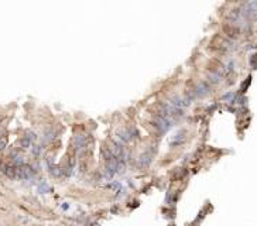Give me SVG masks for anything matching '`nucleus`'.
I'll return each instance as SVG.
<instances>
[{
    "mask_svg": "<svg viewBox=\"0 0 257 226\" xmlns=\"http://www.w3.org/2000/svg\"><path fill=\"white\" fill-rule=\"evenodd\" d=\"M137 134H139V131H137L134 127H127V129L120 130L117 133L119 139H120L121 141H125V143H128V141H132V140H134L137 137Z\"/></svg>",
    "mask_w": 257,
    "mask_h": 226,
    "instance_id": "obj_1",
    "label": "nucleus"
},
{
    "mask_svg": "<svg viewBox=\"0 0 257 226\" xmlns=\"http://www.w3.org/2000/svg\"><path fill=\"white\" fill-rule=\"evenodd\" d=\"M173 122L174 120H171V119H167V117H162V116H158L157 119L154 120V126L158 129L160 131H167L171 126H173Z\"/></svg>",
    "mask_w": 257,
    "mask_h": 226,
    "instance_id": "obj_2",
    "label": "nucleus"
},
{
    "mask_svg": "<svg viewBox=\"0 0 257 226\" xmlns=\"http://www.w3.org/2000/svg\"><path fill=\"white\" fill-rule=\"evenodd\" d=\"M151 160H153V153L146 151V153H143L141 156L139 157V160H137V165H139L140 168H147L148 165L151 164Z\"/></svg>",
    "mask_w": 257,
    "mask_h": 226,
    "instance_id": "obj_3",
    "label": "nucleus"
},
{
    "mask_svg": "<svg viewBox=\"0 0 257 226\" xmlns=\"http://www.w3.org/2000/svg\"><path fill=\"white\" fill-rule=\"evenodd\" d=\"M3 172L9 178H17V167L13 164H7L3 167Z\"/></svg>",
    "mask_w": 257,
    "mask_h": 226,
    "instance_id": "obj_4",
    "label": "nucleus"
},
{
    "mask_svg": "<svg viewBox=\"0 0 257 226\" xmlns=\"http://www.w3.org/2000/svg\"><path fill=\"white\" fill-rule=\"evenodd\" d=\"M195 93H196V96H205V95H208V93H209V86H208L205 82H201V84L198 85V88H196Z\"/></svg>",
    "mask_w": 257,
    "mask_h": 226,
    "instance_id": "obj_5",
    "label": "nucleus"
},
{
    "mask_svg": "<svg viewBox=\"0 0 257 226\" xmlns=\"http://www.w3.org/2000/svg\"><path fill=\"white\" fill-rule=\"evenodd\" d=\"M86 139H85V136L79 134L75 137V147H76V150H84L85 147H86Z\"/></svg>",
    "mask_w": 257,
    "mask_h": 226,
    "instance_id": "obj_6",
    "label": "nucleus"
},
{
    "mask_svg": "<svg viewBox=\"0 0 257 226\" xmlns=\"http://www.w3.org/2000/svg\"><path fill=\"white\" fill-rule=\"evenodd\" d=\"M184 134H185V131L180 130L175 136H174V139L171 140V143H169V144H171V146H178V144H181V143L184 141Z\"/></svg>",
    "mask_w": 257,
    "mask_h": 226,
    "instance_id": "obj_7",
    "label": "nucleus"
},
{
    "mask_svg": "<svg viewBox=\"0 0 257 226\" xmlns=\"http://www.w3.org/2000/svg\"><path fill=\"white\" fill-rule=\"evenodd\" d=\"M20 144H21V147H23V149H28V147L31 146V141H30V140L27 139L26 136H24V137H23V139L20 140Z\"/></svg>",
    "mask_w": 257,
    "mask_h": 226,
    "instance_id": "obj_8",
    "label": "nucleus"
},
{
    "mask_svg": "<svg viewBox=\"0 0 257 226\" xmlns=\"http://www.w3.org/2000/svg\"><path fill=\"white\" fill-rule=\"evenodd\" d=\"M41 151H43V147L41 146H34V149H33V154L35 157H38L41 154Z\"/></svg>",
    "mask_w": 257,
    "mask_h": 226,
    "instance_id": "obj_9",
    "label": "nucleus"
},
{
    "mask_svg": "<svg viewBox=\"0 0 257 226\" xmlns=\"http://www.w3.org/2000/svg\"><path fill=\"white\" fill-rule=\"evenodd\" d=\"M0 163H2V158H0Z\"/></svg>",
    "mask_w": 257,
    "mask_h": 226,
    "instance_id": "obj_10",
    "label": "nucleus"
}]
</instances>
